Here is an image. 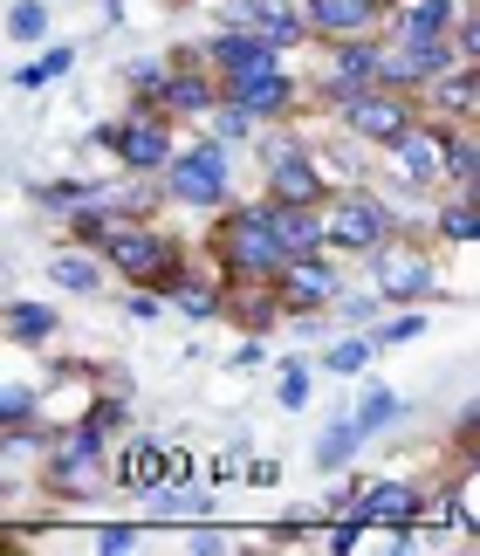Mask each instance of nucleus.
<instances>
[{"mask_svg":"<svg viewBox=\"0 0 480 556\" xmlns=\"http://www.w3.org/2000/svg\"><path fill=\"white\" fill-rule=\"evenodd\" d=\"M432 233L453 241V248H473L480 241V200H473V192H453V200L432 213Z\"/></svg>","mask_w":480,"mask_h":556,"instance_id":"obj_24","label":"nucleus"},{"mask_svg":"<svg viewBox=\"0 0 480 556\" xmlns=\"http://www.w3.org/2000/svg\"><path fill=\"white\" fill-rule=\"evenodd\" d=\"M0 330H8L14 344H28V351H49L62 337V316L49 303H8V309H0Z\"/></svg>","mask_w":480,"mask_h":556,"instance_id":"obj_21","label":"nucleus"},{"mask_svg":"<svg viewBox=\"0 0 480 556\" xmlns=\"http://www.w3.org/2000/svg\"><path fill=\"white\" fill-rule=\"evenodd\" d=\"M35 419H41L35 384H0V426H35Z\"/></svg>","mask_w":480,"mask_h":556,"instance_id":"obj_34","label":"nucleus"},{"mask_svg":"<svg viewBox=\"0 0 480 556\" xmlns=\"http://www.w3.org/2000/svg\"><path fill=\"white\" fill-rule=\"evenodd\" d=\"M165 309H179L186 324H220V282H213V268H200L186 254L179 275L165 282Z\"/></svg>","mask_w":480,"mask_h":556,"instance_id":"obj_18","label":"nucleus"},{"mask_svg":"<svg viewBox=\"0 0 480 556\" xmlns=\"http://www.w3.org/2000/svg\"><path fill=\"white\" fill-rule=\"evenodd\" d=\"M138 536H144L138 522H103L97 529V556H130V549H138Z\"/></svg>","mask_w":480,"mask_h":556,"instance_id":"obj_35","label":"nucleus"},{"mask_svg":"<svg viewBox=\"0 0 480 556\" xmlns=\"http://www.w3.org/2000/svg\"><path fill=\"white\" fill-rule=\"evenodd\" d=\"M330 111H337V124H343V131H351V138L364 144V152H384V144L399 138L412 117H419V97H405V90H384V83H364V90L337 97Z\"/></svg>","mask_w":480,"mask_h":556,"instance_id":"obj_8","label":"nucleus"},{"mask_svg":"<svg viewBox=\"0 0 480 556\" xmlns=\"http://www.w3.org/2000/svg\"><path fill=\"white\" fill-rule=\"evenodd\" d=\"M213 233V262H220V282H275L281 262H289V248L275 241L268 227V200H227L220 213H206Z\"/></svg>","mask_w":480,"mask_h":556,"instance_id":"obj_1","label":"nucleus"},{"mask_svg":"<svg viewBox=\"0 0 480 556\" xmlns=\"http://www.w3.org/2000/svg\"><path fill=\"white\" fill-rule=\"evenodd\" d=\"M330 309H343V324H370V316H378V289L370 295H337Z\"/></svg>","mask_w":480,"mask_h":556,"instance_id":"obj_38","label":"nucleus"},{"mask_svg":"<svg viewBox=\"0 0 480 556\" xmlns=\"http://www.w3.org/2000/svg\"><path fill=\"white\" fill-rule=\"evenodd\" d=\"M343 295V268L330 262V248H316V254H289L275 275V303L281 316H310V309H330Z\"/></svg>","mask_w":480,"mask_h":556,"instance_id":"obj_11","label":"nucleus"},{"mask_svg":"<svg viewBox=\"0 0 480 556\" xmlns=\"http://www.w3.org/2000/svg\"><path fill=\"white\" fill-rule=\"evenodd\" d=\"M159 192L165 200H179L186 213H220L233 200V144L220 138H200V144H172L165 173H159Z\"/></svg>","mask_w":480,"mask_h":556,"instance_id":"obj_2","label":"nucleus"},{"mask_svg":"<svg viewBox=\"0 0 480 556\" xmlns=\"http://www.w3.org/2000/svg\"><path fill=\"white\" fill-rule=\"evenodd\" d=\"M8 41H21V49L49 41V0H14L8 8Z\"/></svg>","mask_w":480,"mask_h":556,"instance_id":"obj_29","label":"nucleus"},{"mask_svg":"<svg viewBox=\"0 0 480 556\" xmlns=\"http://www.w3.org/2000/svg\"><path fill=\"white\" fill-rule=\"evenodd\" d=\"M370 357H378V344H370V330H357V337H337L330 351H323V378H357Z\"/></svg>","mask_w":480,"mask_h":556,"instance_id":"obj_26","label":"nucleus"},{"mask_svg":"<svg viewBox=\"0 0 480 556\" xmlns=\"http://www.w3.org/2000/svg\"><path fill=\"white\" fill-rule=\"evenodd\" d=\"M399 419V392L391 384H364V399H357V413H351V426L370 440V433H384V426Z\"/></svg>","mask_w":480,"mask_h":556,"instance_id":"obj_27","label":"nucleus"},{"mask_svg":"<svg viewBox=\"0 0 480 556\" xmlns=\"http://www.w3.org/2000/svg\"><path fill=\"white\" fill-rule=\"evenodd\" d=\"M172 8H192V0H172Z\"/></svg>","mask_w":480,"mask_h":556,"instance_id":"obj_44","label":"nucleus"},{"mask_svg":"<svg viewBox=\"0 0 480 556\" xmlns=\"http://www.w3.org/2000/svg\"><path fill=\"white\" fill-rule=\"evenodd\" d=\"M151 97H159V111H165L172 124H200L213 103H220V83H213V70H200V62H172L165 83H159Z\"/></svg>","mask_w":480,"mask_h":556,"instance_id":"obj_15","label":"nucleus"},{"mask_svg":"<svg viewBox=\"0 0 480 556\" xmlns=\"http://www.w3.org/2000/svg\"><path fill=\"white\" fill-rule=\"evenodd\" d=\"M310 21V41H343V35H378L384 0H295Z\"/></svg>","mask_w":480,"mask_h":556,"instance_id":"obj_16","label":"nucleus"},{"mask_svg":"<svg viewBox=\"0 0 480 556\" xmlns=\"http://www.w3.org/2000/svg\"><path fill=\"white\" fill-rule=\"evenodd\" d=\"M76 70V49H41L28 70H14V90H49V83H62Z\"/></svg>","mask_w":480,"mask_h":556,"instance_id":"obj_28","label":"nucleus"},{"mask_svg":"<svg viewBox=\"0 0 480 556\" xmlns=\"http://www.w3.org/2000/svg\"><path fill=\"white\" fill-rule=\"evenodd\" d=\"M254 159H261V200H275V206H323L330 200V173H323L316 152H302V144H268L254 131Z\"/></svg>","mask_w":480,"mask_h":556,"instance_id":"obj_6","label":"nucleus"},{"mask_svg":"<svg viewBox=\"0 0 480 556\" xmlns=\"http://www.w3.org/2000/svg\"><path fill=\"white\" fill-rule=\"evenodd\" d=\"M8 502H14V481H8V475H0V508H8Z\"/></svg>","mask_w":480,"mask_h":556,"instance_id":"obj_43","label":"nucleus"},{"mask_svg":"<svg viewBox=\"0 0 480 556\" xmlns=\"http://www.w3.org/2000/svg\"><path fill=\"white\" fill-rule=\"evenodd\" d=\"M391 233H399V213H391L384 192L370 186H330V200H323V248L330 254H370L384 248Z\"/></svg>","mask_w":480,"mask_h":556,"instance_id":"obj_3","label":"nucleus"},{"mask_svg":"<svg viewBox=\"0 0 480 556\" xmlns=\"http://www.w3.org/2000/svg\"><path fill=\"white\" fill-rule=\"evenodd\" d=\"M103 275H111V268H103V254L97 248H76V241L49 262V282L70 289V295H103Z\"/></svg>","mask_w":480,"mask_h":556,"instance_id":"obj_20","label":"nucleus"},{"mask_svg":"<svg viewBox=\"0 0 480 556\" xmlns=\"http://www.w3.org/2000/svg\"><path fill=\"white\" fill-rule=\"evenodd\" d=\"M220 324L248 330V337H268V330L281 324L275 282H220Z\"/></svg>","mask_w":480,"mask_h":556,"instance_id":"obj_17","label":"nucleus"},{"mask_svg":"<svg viewBox=\"0 0 480 556\" xmlns=\"http://www.w3.org/2000/svg\"><path fill=\"white\" fill-rule=\"evenodd\" d=\"M275 399H281V413H302V405L316 399V371L302 365V357H289V365H281V378H275Z\"/></svg>","mask_w":480,"mask_h":556,"instance_id":"obj_31","label":"nucleus"},{"mask_svg":"<svg viewBox=\"0 0 480 556\" xmlns=\"http://www.w3.org/2000/svg\"><path fill=\"white\" fill-rule=\"evenodd\" d=\"M97 254H103V268L124 275L130 289H159V295H165V282H172V275H179V262H186L179 241H172L165 227H151V220H117V233H111Z\"/></svg>","mask_w":480,"mask_h":556,"instance_id":"obj_4","label":"nucleus"},{"mask_svg":"<svg viewBox=\"0 0 480 556\" xmlns=\"http://www.w3.org/2000/svg\"><path fill=\"white\" fill-rule=\"evenodd\" d=\"M446 144H453V124L419 111L399 138L384 144V173L399 186H412V192H440L446 186Z\"/></svg>","mask_w":480,"mask_h":556,"instance_id":"obj_7","label":"nucleus"},{"mask_svg":"<svg viewBox=\"0 0 480 556\" xmlns=\"http://www.w3.org/2000/svg\"><path fill=\"white\" fill-rule=\"evenodd\" d=\"M357 446H364V433L351 426V413H343V419L330 426V433L316 440V475H343V467L357 460Z\"/></svg>","mask_w":480,"mask_h":556,"instance_id":"obj_25","label":"nucleus"},{"mask_svg":"<svg viewBox=\"0 0 480 556\" xmlns=\"http://www.w3.org/2000/svg\"><path fill=\"white\" fill-rule=\"evenodd\" d=\"M186 556H227L220 529H192V536H186Z\"/></svg>","mask_w":480,"mask_h":556,"instance_id":"obj_39","label":"nucleus"},{"mask_svg":"<svg viewBox=\"0 0 480 556\" xmlns=\"http://www.w3.org/2000/svg\"><path fill=\"white\" fill-rule=\"evenodd\" d=\"M248 481H254V488H275V481H281V467H275V460H254V467H248Z\"/></svg>","mask_w":480,"mask_h":556,"instance_id":"obj_41","label":"nucleus"},{"mask_svg":"<svg viewBox=\"0 0 480 556\" xmlns=\"http://www.w3.org/2000/svg\"><path fill=\"white\" fill-rule=\"evenodd\" d=\"M426 330H432V316H426L419 303H405L384 330H370V344H378V351H384V344H412V337H426Z\"/></svg>","mask_w":480,"mask_h":556,"instance_id":"obj_33","label":"nucleus"},{"mask_svg":"<svg viewBox=\"0 0 480 556\" xmlns=\"http://www.w3.org/2000/svg\"><path fill=\"white\" fill-rule=\"evenodd\" d=\"M261 357H268V337H248V344H240V351H233V365H240V371H248V365H261Z\"/></svg>","mask_w":480,"mask_h":556,"instance_id":"obj_40","label":"nucleus"},{"mask_svg":"<svg viewBox=\"0 0 480 556\" xmlns=\"http://www.w3.org/2000/svg\"><path fill=\"white\" fill-rule=\"evenodd\" d=\"M268 227H275V241L289 254H316L323 248V206H275L268 200Z\"/></svg>","mask_w":480,"mask_h":556,"instance_id":"obj_22","label":"nucleus"},{"mask_svg":"<svg viewBox=\"0 0 480 556\" xmlns=\"http://www.w3.org/2000/svg\"><path fill=\"white\" fill-rule=\"evenodd\" d=\"M97 8H103V21H117V14H124V0H97Z\"/></svg>","mask_w":480,"mask_h":556,"instance_id":"obj_42","label":"nucleus"},{"mask_svg":"<svg viewBox=\"0 0 480 556\" xmlns=\"http://www.w3.org/2000/svg\"><path fill=\"white\" fill-rule=\"evenodd\" d=\"M165 454H172V446H165L159 433H138V440H130L124 454H117V467H103V475H111L124 495H144V488H159V481H165Z\"/></svg>","mask_w":480,"mask_h":556,"instance_id":"obj_19","label":"nucleus"},{"mask_svg":"<svg viewBox=\"0 0 480 556\" xmlns=\"http://www.w3.org/2000/svg\"><path fill=\"white\" fill-rule=\"evenodd\" d=\"M159 309H165L159 289H130L124 295V316H130V324H159Z\"/></svg>","mask_w":480,"mask_h":556,"instance_id":"obj_37","label":"nucleus"},{"mask_svg":"<svg viewBox=\"0 0 480 556\" xmlns=\"http://www.w3.org/2000/svg\"><path fill=\"white\" fill-rule=\"evenodd\" d=\"M49 467H41V481L55 488V502H83L103 488V467H111V433H97L90 419L62 426V433H49Z\"/></svg>","mask_w":480,"mask_h":556,"instance_id":"obj_5","label":"nucleus"},{"mask_svg":"<svg viewBox=\"0 0 480 556\" xmlns=\"http://www.w3.org/2000/svg\"><path fill=\"white\" fill-rule=\"evenodd\" d=\"M200 124H206V138H220V144H254V131H261V124L248 111H233V103H213Z\"/></svg>","mask_w":480,"mask_h":556,"instance_id":"obj_30","label":"nucleus"},{"mask_svg":"<svg viewBox=\"0 0 480 556\" xmlns=\"http://www.w3.org/2000/svg\"><path fill=\"white\" fill-rule=\"evenodd\" d=\"M302 97H310V90L289 76V62H275V70H248V76H220V103L248 111L261 131H268V124H295Z\"/></svg>","mask_w":480,"mask_h":556,"instance_id":"obj_9","label":"nucleus"},{"mask_svg":"<svg viewBox=\"0 0 480 556\" xmlns=\"http://www.w3.org/2000/svg\"><path fill=\"white\" fill-rule=\"evenodd\" d=\"M165 70H172V55H138V62L124 70V83H130V90H159Z\"/></svg>","mask_w":480,"mask_h":556,"instance_id":"obj_36","label":"nucleus"},{"mask_svg":"<svg viewBox=\"0 0 480 556\" xmlns=\"http://www.w3.org/2000/svg\"><path fill=\"white\" fill-rule=\"evenodd\" d=\"M419 508H426V488H412V481H357L351 522H364V529H419Z\"/></svg>","mask_w":480,"mask_h":556,"instance_id":"obj_13","label":"nucleus"},{"mask_svg":"<svg viewBox=\"0 0 480 556\" xmlns=\"http://www.w3.org/2000/svg\"><path fill=\"white\" fill-rule=\"evenodd\" d=\"M419 111L440 117V124H453V131H460V124H473V117H480V62H453V70H440V76L419 90Z\"/></svg>","mask_w":480,"mask_h":556,"instance_id":"obj_14","label":"nucleus"},{"mask_svg":"<svg viewBox=\"0 0 480 556\" xmlns=\"http://www.w3.org/2000/svg\"><path fill=\"white\" fill-rule=\"evenodd\" d=\"M370 282H378V303H426L440 289V268H432L426 248H412L405 233H391L384 248H370Z\"/></svg>","mask_w":480,"mask_h":556,"instance_id":"obj_10","label":"nucleus"},{"mask_svg":"<svg viewBox=\"0 0 480 556\" xmlns=\"http://www.w3.org/2000/svg\"><path fill=\"white\" fill-rule=\"evenodd\" d=\"M62 220H70V241H76V248H103V241L117 233V220H130V213H117V206H111V192H103V200L70 206Z\"/></svg>","mask_w":480,"mask_h":556,"instance_id":"obj_23","label":"nucleus"},{"mask_svg":"<svg viewBox=\"0 0 480 556\" xmlns=\"http://www.w3.org/2000/svg\"><path fill=\"white\" fill-rule=\"evenodd\" d=\"M364 83H378V35H343V41H323L316 49V97L323 103L351 97Z\"/></svg>","mask_w":480,"mask_h":556,"instance_id":"obj_12","label":"nucleus"},{"mask_svg":"<svg viewBox=\"0 0 480 556\" xmlns=\"http://www.w3.org/2000/svg\"><path fill=\"white\" fill-rule=\"evenodd\" d=\"M103 192H111L103 179H62V186H41L35 200L49 206V213H70V206H83V200H103Z\"/></svg>","mask_w":480,"mask_h":556,"instance_id":"obj_32","label":"nucleus"}]
</instances>
